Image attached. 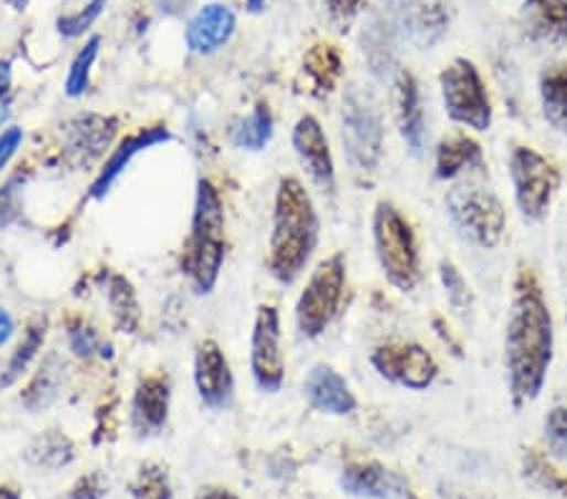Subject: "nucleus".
I'll return each mask as SVG.
<instances>
[{"mask_svg":"<svg viewBox=\"0 0 567 499\" xmlns=\"http://www.w3.org/2000/svg\"><path fill=\"white\" fill-rule=\"evenodd\" d=\"M553 316L535 283L522 280L512 300L504 333V367L515 406H525L543 394L553 363Z\"/></svg>","mask_w":567,"mask_h":499,"instance_id":"1","label":"nucleus"},{"mask_svg":"<svg viewBox=\"0 0 567 499\" xmlns=\"http://www.w3.org/2000/svg\"><path fill=\"white\" fill-rule=\"evenodd\" d=\"M318 245V212L313 200L296 177H282L276 192L270 235V273L272 278L290 285L306 270Z\"/></svg>","mask_w":567,"mask_h":499,"instance_id":"2","label":"nucleus"},{"mask_svg":"<svg viewBox=\"0 0 567 499\" xmlns=\"http://www.w3.org/2000/svg\"><path fill=\"white\" fill-rule=\"evenodd\" d=\"M225 263V204L210 180L197 182L194 212L188 247H184L182 270L188 273L192 290L210 296L215 290Z\"/></svg>","mask_w":567,"mask_h":499,"instance_id":"3","label":"nucleus"},{"mask_svg":"<svg viewBox=\"0 0 567 499\" xmlns=\"http://www.w3.org/2000/svg\"><path fill=\"white\" fill-rule=\"evenodd\" d=\"M374 245L376 257L388 283L398 290H414L421 278L419 247L414 230L394 204L378 202L374 212Z\"/></svg>","mask_w":567,"mask_h":499,"instance_id":"4","label":"nucleus"},{"mask_svg":"<svg viewBox=\"0 0 567 499\" xmlns=\"http://www.w3.org/2000/svg\"><path fill=\"white\" fill-rule=\"evenodd\" d=\"M441 102L447 117L467 129L486 131L492 127V104L484 82L469 59H454L439 76Z\"/></svg>","mask_w":567,"mask_h":499,"instance_id":"5","label":"nucleus"},{"mask_svg":"<svg viewBox=\"0 0 567 499\" xmlns=\"http://www.w3.org/2000/svg\"><path fill=\"white\" fill-rule=\"evenodd\" d=\"M345 288V255L335 253L315 267L313 275L306 285V290L300 293L298 306H296V320L298 331L306 338H318L325 333V328L331 326L343 300Z\"/></svg>","mask_w":567,"mask_h":499,"instance_id":"6","label":"nucleus"},{"mask_svg":"<svg viewBox=\"0 0 567 499\" xmlns=\"http://www.w3.org/2000/svg\"><path fill=\"white\" fill-rule=\"evenodd\" d=\"M447 212L469 243L484 250L498 247L507 225L500 198L484 187H457L447 198Z\"/></svg>","mask_w":567,"mask_h":499,"instance_id":"7","label":"nucleus"},{"mask_svg":"<svg viewBox=\"0 0 567 499\" xmlns=\"http://www.w3.org/2000/svg\"><path fill=\"white\" fill-rule=\"evenodd\" d=\"M341 145L351 167L374 172L384 155V121L376 104L359 92H351L341 112Z\"/></svg>","mask_w":567,"mask_h":499,"instance_id":"8","label":"nucleus"},{"mask_svg":"<svg viewBox=\"0 0 567 499\" xmlns=\"http://www.w3.org/2000/svg\"><path fill=\"white\" fill-rule=\"evenodd\" d=\"M510 177L522 217L533 222L543 220L560 184L555 164L533 147H515L510 155Z\"/></svg>","mask_w":567,"mask_h":499,"instance_id":"9","label":"nucleus"},{"mask_svg":"<svg viewBox=\"0 0 567 499\" xmlns=\"http://www.w3.org/2000/svg\"><path fill=\"white\" fill-rule=\"evenodd\" d=\"M250 369L255 386L265 394H278L286 381V359H282L280 314L276 306H260L253 326Z\"/></svg>","mask_w":567,"mask_h":499,"instance_id":"10","label":"nucleus"},{"mask_svg":"<svg viewBox=\"0 0 567 499\" xmlns=\"http://www.w3.org/2000/svg\"><path fill=\"white\" fill-rule=\"evenodd\" d=\"M371 363H374L381 379L394 381L411 391H427L439 373L434 355L416 343L381 346L371 355Z\"/></svg>","mask_w":567,"mask_h":499,"instance_id":"11","label":"nucleus"},{"mask_svg":"<svg viewBox=\"0 0 567 499\" xmlns=\"http://www.w3.org/2000/svg\"><path fill=\"white\" fill-rule=\"evenodd\" d=\"M194 386L210 412H225L233 404L235 379L229 361L217 341H202L194 351Z\"/></svg>","mask_w":567,"mask_h":499,"instance_id":"12","label":"nucleus"},{"mask_svg":"<svg viewBox=\"0 0 567 499\" xmlns=\"http://www.w3.org/2000/svg\"><path fill=\"white\" fill-rule=\"evenodd\" d=\"M292 149H296L298 162L306 169L310 182L325 192H333L335 164L321 121L310 117V114L300 117L296 127H292Z\"/></svg>","mask_w":567,"mask_h":499,"instance_id":"13","label":"nucleus"},{"mask_svg":"<svg viewBox=\"0 0 567 499\" xmlns=\"http://www.w3.org/2000/svg\"><path fill=\"white\" fill-rule=\"evenodd\" d=\"M119 121L101 114H78L66 124V159L74 167H88L109 149Z\"/></svg>","mask_w":567,"mask_h":499,"instance_id":"14","label":"nucleus"},{"mask_svg":"<svg viewBox=\"0 0 567 499\" xmlns=\"http://www.w3.org/2000/svg\"><path fill=\"white\" fill-rule=\"evenodd\" d=\"M167 141H172V131L167 127H149V129H141L137 134H131L124 141H119V147L111 151V157L106 159L104 167L99 169V174H96V180L92 182V190H88V198L92 200H104L106 194L111 192V187L119 182V177L127 172V167L131 164V159L141 151L159 147V145H167Z\"/></svg>","mask_w":567,"mask_h":499,"instance_id":"15","label":"nucleus"},{"mask_svg":"<svg viewBox=\"0 0 567 499\" xmlns=\"http://www.w3.org/2000/svg\"><path fill=\"white\" fill-rule=\"evenodd\" d=\"M341 487L345 495L361 499H416L409 482L378 461L351 465L343 469Z\"/></svg>","mask_w":567,"mask_h":499,"instance_id":"16","label":"nucleus"},{"mask_svg":"<svg viewBox=\"0 0 567 499\" xmlns=\"http://www.w3.org/2000/svg\"><path fill=\"white\" fill-rule=\"evenodd\" d=\"M170 379L162 373H152L139 381L135 399H131V426L137 436H154L164 429L167 416H170Z\"/></svg>","mask_w":567,"mask_h":499,"instance_id":"17","label":"nucleus"},{"mask_svg":"<svg viewBox=\"0 0 567 499\" xmlns=\"http://www.w3.org/2000/svg\"><path fill=\"white\" fill-rule=\"evenodd\" d=\"M237 29V18L233 8L225 3H207L190 18L188 23V46L200 56H212L220 49H225Z\"/></svg>","mask_w":567,"mask_h":499,"instance_id":"18","label":"nucleus"},{"mask_svg":"<svg viewBox=\"0 0 567 499\" xmlns=\"http://www.w3.org/2000/svg\"><path fill=\"white\" fill-rule=\"evenodd\" d=\"M303 394L310 401V406L323 414L349 416L356 412V396H353L349 383L339 371L325 367V363L310 369L303 381Z\"/></svg>","mask_w":567,"mask_h":499,"instance_id":"19","label":"nucleus"},{"mask_svg":"<svg viewBox=\"0 0 567 499\" xmlns=\"http://www.w3.org/2000/svg\"><path fill=\"white\" fill-rule=\"evenodd\" d=\"M522 29L533 43L563 46L567 43V0H525Z\"/></svg>","mask_w":567,"mask_h":499,"instance_id":"20","label":"nucleus"},{"mask_svg":"<svg viewBox=\"0 0 567 499\" xmlns=\"http://www.w3.org/2000/svg\"><path fill=\"white\" fill-rule=\"evenodd\" d=\"M396 121L402 139L406 141L414 155H419L424 147V109L421 94L416 86V78L409 71H402L396 78Z\"/></svg>","mask_w":567,"mask_h":499,"instance_id":"21","label":"nucleus"},{"mask_svg":"<svg viewBox=\"0 0 567 499\" xmlns=\"http://www.w3.org/2000/svg\"><path fill=\"white\" fill-rule=\"evenodd\" d=\"M482 147L462 131H451L437 147V177L439 180H454L469 169H482Z\"/></svg>","mask_w":567,"mask_h":499,"instance_id":"22","label":"nucleus"},{"mask_svg":"<svg viewBox=\"0 0 567 499\" xmlns=\"http://www.w3.org/2000/svg\"><path fill=\"white\" fill-rule=\"evenodd\" d=\"M539 104L545 121L567 137V64L550 66L539 76Z\"/></svg>","mask_w":567,"mask_h":499,"instance_id":"23","label":"nucleus"},{"mask_svg":"<svg viewBox=\"0 0 567 499\" xmlns=\"http://www.w3.org/2000/svg\"><path fill=\"white\" fill-rule=\"evenodd\" d=\"M46 333H49V318L46 316L33 318L31 323L25 326L21 343L15 346L11 361H8V367L3 369V373H0V389L13 386V383L21 379L25 371H29L33 359L41 351L43 341H46Z\"/></svg>","mask_w":567,"mask_h":499,"instance_id":"24","label":"nucleus"},{"mask_svg":"<svg viewBox=\"0 0 567 499\" xmlns=\"http://www.w3.org/2000/svg\"><path fill=\"white\" fill-rule=\"evenodd\" d=\"M74 457H76L74 442H71L68 436L58 429H49L41 436H35V439L31 442V447L25 449V459H29L33 467L49 469V471L68 467L71 461H74Z\"/></svg>","mask_w":567,"mask_h":499,"instance_id":"25","label":"nucleus"},{"mask_svg":"<svg viewBox=\"0 0 567 499\" xmlns=\"http://www.w3.org/2000/svg\"><path fill=\"white\" fill-rule=\"evenodd\" d=\"M106 300H109L114 323L121 333H137L141 323V310L135 285H131L124 275L114 273L109 283H106Z\"/></svg>","mask_w":567,"mask_h":499,"instance_id":"26","label":"nucleus"},{"mask_svg":"<svg viewBox=\"0 0 567 499\" xmlns=\"http://www.w3.org/2000/svg\"><path fill=\"white\" fill-rule=\"evenodd\" d=\"M61 379H64V363L58 361V355H49L21 394L23 406L29 408V412H41V408L51 406L53 399L58 396Z\"/></svg>","mask_w":567,"mask_h":499,"instance_id":"27","label":"nucleus"},{"mask_svg":"<svg viewBox=\"0 0 567 499\" xmlns=\"http://www.w3.org/2000/svg\"><path fill=\"white\" fill-rule=\"evenodd\" d=\"M272 139V114L268 104H258L250 117H245L235 124L233 145L247 151H263Z\"/></svg>","mask_w":567,"mask_h":499,"instance_id":"28","label":"nucleus"},{"mask_svg":"<svg viewBox=\"0 0 567 499\" xmlns=\"http://www.w3.org/2000/svg\"><path fill=\"white\" fill-rule=\"evenodd\" d=\"M303 66H306V74L310 76V82H313L325 94L333 92V86L341 78V71H343L339 49L328 46V43H321V46L310 49Z\"/></svg>","mask_w":567,"mask_h":499,"instance_id":"29","label":"nucleus"},{"mask_svg":"<svg viewBox=\"0 0 567 499\" xmlns=\"http://www.w3.org/2000/svg\"><path fill=\"white\" fill-rule=\"evenodd\" d=\"M99 49H101V39L99 35H92L84 43V49L76 53V59L71 61L68 76H66V96L68 99H78V96L86 94L88 88V78H92V66L99 59Z\"/></svg>","mask_w":567,"mask_h":499,"instance_id":"30","label":"nucleus"},{"mask_svg":"<svg viewBox=\"0 0 567 499\" xmlns=\"http://www.w3.org/2000/svg\"><path fill=\"white\" fill-rule=\"evenodd\" d=\"M131 499H174L170 475L159 465H145L129 487Z\"/></svg>","mask_w":567,"mask_h":499,"instance_id":"31","label":"nucleus"},{"mask_svg":"<svg viewBox=\"0 0 567 499\" xmlns=\"http://www.w3.org/2000/svg\"><path fill=\"white\" fill-rule=\"evenodd\" d=\"M68 346L78 359H88L94 353L104 355V349H109V346H104L99 331L84 320H71L68 323Z\"/></svg>","mask_w":567,"mask_h":499,"instance_id":"32","label":"nucleus"},{"mask_svg":"<svg viewBox=\"0 0 567 499\" xmlns=\"http://www.w3.org/2000/svg\"><path fill=\"white\" fill-rule=\"evenodd\" d=\"M104 6H106V0H86L84 8L61 15L58 18L61 35H66V39H76V35H82L88 29V25H92L96 18L101 15Z\"/></svg>","mask_w":567,"mask_h":499,"instance_id":"33","label":"nucleus"},{"mask_svg":"<svg viewBox=\"0 0 567 499\" xmlns=\"http://www.w3.org/2000/svg\"><path fill=\"white\" fill-rule=\"evenodd\" d=\"M545 436L557 457H567V408L555 406L545 418Z\"/></svg>","mask_w":567,"mask_h":499,"instance_id":"34","label":"nucleus"},{"mask_svg":"<svg viewBox=\"0 0 567 499\" xmlns=\"http://www.w3.org/2000/svg\"><path fill=\"white\" fill-rule=\"evenodd\" d=\"M439 273H441V283H445L451 306H454V308L464 306V302L469 300V293H467V283H464L462 275H459L457 267L451 263H441Z\"/></svg>","mask_w":567,"mask_h":499,"instance_id":"35","label":"nucleus"},{"mask_svg":"<svg viewBox=\"0 0 567 499\" xmlns=\"http://www.w3.org/2000/svg\"><path fill=\"white\" fill-rule=\"evenodd\" d=\"M106 479L99 471H92V475H86L78 479V482L71 487V492L66 499H104L106 497Z\"/></svg>","mask_w":567,"mask_h":499,"instance_id":"36","label":"nucleus"},{"mask_svg":"<svg viewBox=\"0 0 567 499\" xmlns=\"http://www.w3.org/2000/svg\"><path fill=\"white\" fill-rule=\"evenodd\" d=\"M21 141H23V131L18 127H11L0 134V172H3V167L11 162L18 147H21Z\"/></svg>","mask_w":567,"mask_h":499,"instance_id":"37","label":"nucleus"},{"mask_svg":"<svg viewBox=\"0 0 567 499\" xmlns=\"http://www.w3.org/2000/svg\"><path fill=\"white\" fill-rule=\"evenodd\" d=\"M18 215V200L11 184L0 187V227H8Z\"/></svg>","mask_w":567,"mask_h":499,"instance_id":"38","label":"nucleus"},{"mask_svg":"<svg viewBox=\"0 0 567 499\" xmlns=\"http://www.w3.org/2000/svg\"><path fill=\"white\" fill-rule=\"evenodd\" d=\"M363 0H328V11L335 18V21L349 23L353 15L359 13Z\"/></svg>","mask_w":567,"mask_h":499,"instance_id":"39","label":"nucleus"},{"mask_svg":"<svg viewBox=\"0 0 567 499\" xmlns=\"http://www.w3.org/2000/svg\"><path fill=\"white\" fill-rule=\"evenodd\" d=\"M535 475H537L539 479H543V485H545V487L557 489V492L567 495V479H565V477H560V475H555V469L545 467L543 461H537V467H535Z\"/></svg>","mask_w":567,"mask_h":499,"instance_id":"40","label":"nucleus"},{"mask_svg":"<svg viewBox=\"0 0 567 499\" xmlns=\"http://www.w3.org/2000/svg\"><path fill=\"white\" fill-rule=\"evenodd\" d=\"M15 331V323L11 314H8L6 308H0V346H6L8 341H11V336Z\"/></svg>","mask_w":567,"mask_h":499,"instance_id":"41","label":"nucleus"},{"mask_svg":"<svg viewBox=\"0 0 567 499\" xmlns=\"http://www.w3.org/2000/svg\"><path fill=\"white\" fill-rule=\"evenodd\" d=\"M11 78H13L11 61H0V102H3L8 88H11Z\"/></svg>","mask_w":567,"mask_h":499,"instance_id":"42","label":"nucleus"},{"mask_svg":"<svg viewBox=\"0 0 567 499\" xmlns=\"http://www.w3.org/2000/svg\"><path fill=\"white\" fill-rule=\"evenodd\" d=\"M194 499H240V497L233 495L225 487H207V489H202V492Z\"/></svg>","mask_w":567,"mask_h":499,"instance_id":"43","label":"nucleus"},{"mask_svg":"<svg viewBox=\"0 0 567 499\" xmlns=\"http://www.w3.org/2000/svg\"><path fill=\"white\" fill-rule=\"evenodd\" d=\"M159 6H162L164 13L174 15V13H180L184 6H188V0H159Z\"/></svg>","mask_w":567,"mask_h":499,"instance_id":"44","label":"nucleus"},{"mask_svg":"<svg viewBox=\"0 0 567 499\" xmlns=\"http://www.w3.org/2000/svg\"><path fill=\"white\" fill-rule=\"evenodd\" d=\"M0 499H21V495L13 487H0Z\"/></svg>","mask_w":567,"mask_h":499,"instance_id":"45","label":"nucleus"},{"mask_svg":"<svg viewBox=\"0 0 567 499\" xmlns=\"http://www.w3.org/2000/svg\"><path fill=\"white\" fill-rule=\"evenodd\" d=\"M263 6H265V0H247V8H250L253 13H258V11H263Z\"/></svg>","mask_w":567,"mask_h":499,"instance_id":"46","label":"nucleus"}]
</instances>
